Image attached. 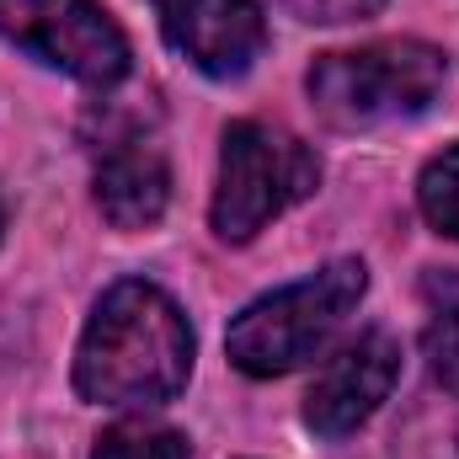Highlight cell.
Instances as JSON below:
<instances>
[{
    "instance_id": "obj_2",
    "label": "cell",
    "mask_w": 459,
    "mask_h": 459,
    "mask_svg": "<svg viewBox=\"0 0 459 459\" xmlns=\"http://www.w3.org/2000/svg\"><path fill=\"white\" fill-rule=\"evenodd\" d=\"M368 289V273L363 262H332L321 267L316 278H299L256 305H246L235 321H230V337H225V352L230 363L251 379H273V374H289L299 363H310L326 337L347 321V310L363 299Z\"/></svg>"
},
{
    "instance_id": "obj_11",
    "label": "cell",
    "mask_w": 459,
    "mask_h": 459,
    "mask_svg": "<svg viewBox=\"0 0 459 459\" xmlns=\"http://www.w3.org/2000/svg\"><path fill=\"white\" fill-rule=\"evenodd\" d=\"M428 363H433V379L449 395H459V310L428 326Z\"/></svg>"
},
{
    "instance_id": "obj_12",
    "label": "cell",
    "mask_w": 459,
    "mask_h": 459,
    "mask_svg": "<svg viewBox=\"0 0 459 459\" xmlns=\"http://www.w3.org/2000/svg\"><path fill=\"white\" fill-rule=\"evenodd\" d=\"M278 5H289V11L305 16V22H363V16H374L385 0H278Z\"/></svg>"
},
{
    "instance_id": "obj_4",
    "label": "cell",
    "mask_w": 459,
    "mask_h": 459,
    "mask_svg": "<svg viewBox=\"0 0 459 459\" xmlns=\"http://www.w3.org/2000/svg\"><path fill=\"white\" fill-rule=\"evenodd\" d=\"M321 182V166L310 144H299L289 128L273 123H230L220 150V187H214V230L220 240H251L283 209L310 198Z\"/></svg>"
},
{
    "instance_id": "obj_5",
    "label": "cell",
    "mask_w": 459,
    "mask_h": 459,
    "mask_svg": "<svg viewBox=\"0 0 459 459\" xmlns=\"http://www.w3.org/2000/svg\"><path fill=\"white\" fill-rule=\"evenodd\" d=\"M0 32L86 86L128 75V38L102 0H0Z\"/></svg>"
},
{
    "instance_id": "obj_8",
    "label": "cell",
    "mask_w": 459,
    "mask_h": 459,
    "mask_svg": "<svg viewBox=\"0 0 459 459\" xmlns=\"http://www.w3.org/2000/svg\"><path fill=\"white\" fill-rule=\"evenodd\" d=\"M171 171L150 139H117L97 166V204L117 230H144L166 214Z\"/></svg>"
},
{
    "instance_id": "obj_3",
    "label": "cell",
    "mask_w": 459,
    "mask_h": 459,
    "mask_svg": "<svg viewBox=\"0 0 459 459\" xmlns=\"http://www.w3.org/2000/svg\"><path fill=\"white\" fill-rule=\"evenodd\" d=\"M449 59L433 43L395 38L358 54H326L310 65V102L332 128H374L390 117L422 113L444 91Z\"/></svg>"
},
{
    "instance_id": "obj_10",
    "label": "cell",
    "mask_w": 459,
    "mask_h": 459,
    "mask_svg": "<svg viewBox=\"0 0 459 459\" xmlns=\"http://www.w3.org/2000/svg\"><path fill=\"white\" fill-rule=\"evenodd\" d=\"M417 204H422L428 225L444 230L449 240H459V144L444 150L438 160H428V171L417 182Z\"/></svg>"
},
{
    "instance_id": "obj_7",
    "label": "cell",
    "mask_w": 459,
    "mask_h": 459,
    "mask_svg": "<svg viewBox=\"0 0 459 459\" xmlns=\"http://www.w3.org/2000/svg\"><path fill=\"white\" fill-rule=\"evenodd\" d=\"M395 379H401V342L390 332H363L310 385L305 422L321 438H347V433H358V422H368L379 411V401L395 390Z\"/></svg>"
},
{
    "instance_id": "obj_6",
    "label": "cell",
    "mask_w": 459,
    "mask_h": 459,
    "mask_svg": "<svg viewBox=\"0 0 459 459\" xmlns=\"http://www.w3.org/2000/svg\"><path fill=\"white\" fill-rule=\"evenodd\" d=\"M166 43L214 81L246 75L267 48V22L256 0H155Z\"/></svg>"
},
{
    "instance_id": "obj_9",
    "label": "cell",
    "mask_w": 459,
    "mask_h": 459,
    "mask_svg": "<svg viewBox=\"0 0 459 459\" xmlns=\"http://www.w3.org/2000/svg\"><path fill=\"white\" fill-rule=\"evenodd\" d=\"M91 459H193L187 438L171 433V428H155V422H117L97 438V455Z\"/></svg>"
},
{
    "instance_id": "obj_1",
    "label": "cell",
    "mask_w": 459,
    "mask_h": 459,
    "mask_svg": "<svg viewBox=\"0 0 459 459\" xmlns=\"http://www.w3.org/2000/svg\"><path fill=\"white\" fill-rule=\"evenodd\" d=\"M193 374V332L171 294L113 283L75 347V390L97 406H166Z\"/></svg>"
}]
</instances>
